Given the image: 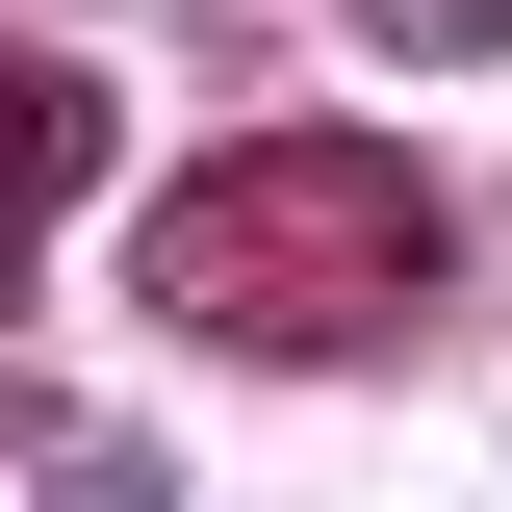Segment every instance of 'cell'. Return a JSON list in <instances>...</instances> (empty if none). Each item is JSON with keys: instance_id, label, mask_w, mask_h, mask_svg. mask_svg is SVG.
Here are the masks:
<instances>
[{"instance_id": "1", "label": "cell", "mask_w": 512, "mask_h": 512, "mask_svg": "<svg viewBox=\"0 0 512 512\" xmlns=\"http://www.w3.org/2000/svg\"><path fill=\"white\" fill-rule=\"evenodd\" d=\"M128 282H154V333H205V359H359V333H410L461 282V205L410 180V154H359V128H231L205 180L128 205Z\"/></svg>"}, {"instance_id": "4", "label": "cell", "mask_w": 512, "mask_h": 512, "mask_svg": "<svg viewBox=\"0 0 512 512\" xmlns=\"http://www.w3.org/2000/svg\"><path fill=\"white\" fill-rule=\"evenodd\" d=\"M52 512H180V487H154V436H52Z\"/></svg>"}, {"instance_id": "2", "label": "cell", "mask_w": 512, "mask_h": 512, "mask_svg": "<svg viewBox=\"0 0 512 512\" xmlns=\"http://www.w3.org/2000/svg\"><path fill=\"white\" fill-rule=\"evenodd\" d=\"M103 128H128V103H103L77 52H0V308H26V231L103 180Z\"/></svg>"}, {"instance_id": "3", "label": "cell", "mask_w": 512, "mask_h": 512, "mask_svg": "<svg viewBox=\"0 0 512 512\" xmlns=\"http://www.w3.org/2000/svg\"><path fill=\"white\" fill-rule=\"evenodd\" d=\"M359 26H384L410 77H461V52H512V0H359Z\"/></svg>"}]
</instances>
